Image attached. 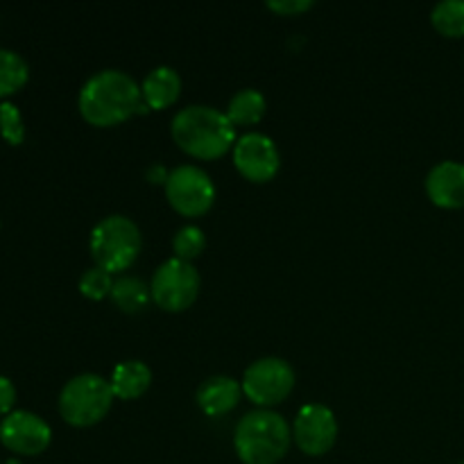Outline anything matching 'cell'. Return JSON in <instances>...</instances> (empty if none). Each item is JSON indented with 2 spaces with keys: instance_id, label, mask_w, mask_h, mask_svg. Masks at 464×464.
Listing matches in <instances>:
<instances>
[{
  "instance_id": "12",
  "label": "cell",
  "mask_w": 464,
  "mask_h": 464,
  "mask_svg": "<svg viewBox=\"0 0 464 464\" xmlns=\"http://www.w3.org/2000/svg\"><path fill=\"white\" fill-rule=\"evenodd\" d=\"M426 195L440 208H464V163L440 161L426 175Z\"/></svg>"
},
{
  "instance_id": "21",
  "label": "cell",
  "mask_w": 464,
  "mask_h": 464,
  "mask_svg": "<svg viewBox=\"0 0 464 464\" xmlns=\"http://www.w3.org/2000/svg\"><path fill=\"white\" fill-rule=\"evenodd\" d=\"M113 281H116L113 275H109L102 267H89V270L82 272L80 276V293L84 295V297L100 302V299L104 297H111Z\"/></svg>"
},
{
  "instance_id": "20",
  "label": "cell",
  "mask_w": 464,
  "mask_h": 464,
  "mask_svg": "<svg viewBox=\"0 0 464 464\" xmlns=\"http://www.w3.org/2000/svg\"><path fill=\"white\" fill-rule=\"evenodd\" d=\"M204 247H207V236L198 225L181 227L172 236V252H175V258H181V261L193 263L204 252Z\"/></svg>"
},
{
  "instance_id": "1",
  "label": "cell",
  "mask_w": 464,
  "mask_h": 464,
  "mask_svg": "<svg viewBox=\"0 0 464 464\" xmlns=\"http://www.w3.org/2000/svg\"><path fill=\"white\" fill-rule=\"evenodd\" d=\"M82 118L93 127H113L148 111L140 84L121 68H104L84 82L77 95Z\"/></svg>"
},
{
  "instance_id": "24",
  "label": "cell",
  "mask_w": 464,
  "mask_h": 464,
  "mask_svg": "<svg viewBox=\"0 0 464 464\" xmlns=\"http://www.w3.org/2000/svg\"><path fill=\"white\" fill-rule=\"evenodd\" d=\"M14 403H16V388H14L12 379L0 376V417H7L14 412Z\"/></svg>"
},
{
  "instance_id": "19",
  "label": "cell",
  "mask_w": 464,
  "mask_h": 464,
  "mask_svg": "<svg viewBox=\"0 0 464 464\" xmlns=\"http://www.w3.org/2000/svg\"><path fill=\"white\" fill-rule=\"evenodd\" d=\"M430 23L444 36H464V0H440L430 9Z\"/></svg>"
},
{
  "instance_id": "14",
  "label": "cell",
  "mask_w": 464,
  "mask_h": 464,
  "mask_svg": "<svg viewBox=\"0 0 464 464\" xmlns=\"http://www.w3.org/2000/svg\"><path fill=\"white\" fill-rule=\"evenodd\" d=\"M140 93L148 109H168L179 100L181 77L172 66H157L140 82Z\"/></svg>"
},
{
  "instance_id": "4",
  "label": "cell",
  "mask_w": 464,
  "mask_h": 464,
  "mask_svg": "<svg viewBox=\"0 0 464 464\" xmlns=\"http://www.w3.org/2000/svg\"><path fill=\"white\" fill-rule=\"evenodd\" d=\"M89 249L95 266L107 270L109 275H121L130 270L139 258L143 249V236L131 218L113 213L95 222L91 229Z\"/></svg>"
},
{
  "instance_id": "16",
  "label": "cell",
  "mask_w": 464,
  "mask_h": 464,
  "mask_svg": "<svg viewBox=\"0 0 464 464\" xmlns=\"http://www.w3.org/2000/svg\"><path fill=\"white\" fill-rule=\"evenodd\" d=\"M267 100L258 89H240L227 104V116L234 127L258 125L266 116Z\"/></svg>"
},
{
  "instance_id": "25",
  "label": "cell",
  "mask_w": 464,
  "mask_h": 464,
  "mask_svg": "<svg viewBox=\"0 0 464 464\" xmlns=\"http://www.w3.org/2000/svg\"><path fill=\"white\" fill-rule=\"evenodd\" d=\"M168 175H170V170H166V168H163L161 163H154V166H150L148 170H145V177H148V179L152 181V184H163V186H166Z\"/></svg>"
},
{
  "instance_id": "22",
  "label": "cell",
  "mask_w": 464,
  "mask_h": 464,
  "mask_svg": "<svg viewBox=\"0 0 464 464\" xmlns=\"http://www.w3.org/2000/svg\"><path fill=\"white\" fill-rule=\"evenodd\" d=\"M0 136L9 145H21L25 140V122H23L21 109L9 100L0 102Z\"/></svg>"
},
{
  "instance_id": "6",
  "label": "cell",
  "mask_w": 464,
  "mask_h": 464,
  "mask_svg": "<svg viewBox=\"0 0 464 464\" xmlns=\"http://www.w3.org/2000/svg\"><path fill=\"white\" fill-rule=\"evenodd\" d=\"M199 285H202V279L193 263L172 256L154 270L150 293H152V302L163 311L181 313L193 306L199 295Z\"/></svg>"
},
{
  "instance_id": "3",
  "label": "cell",
  "mask_w": 464,
  "mask_h": 464,
  "mask_svg": "<svg viewBox=\"0 0 464 464\" xmlns=\"http://www.w3.org/2000/svg\"><path fill=\"white\" fill-rule=\"evenodd\" d=\"M293 444V426L270 408H258L238 420L234 430L236 456L245 464H276Z\"/></svg>"
},
{
  "instance_id": "9",
  "label": "cell",
  "mask_w": 464,
  "mask_h": 464,
  "mask_svg": "<svg viewBox=\"0 0 464 464\" xmlns=\"http://www.w3.org/2000/svg\"><path fill=\"white\" fill-rule=\"evenodd\" d=\"M293 440L306 456H324L338 440V420L334 411L322 403H306L299 408L293 421Z\"/></svg>"
},
{
  "instance_id": "13",
  "label": "cell",
  "mask_w": 464,
  "mask_h": 464,
  "mask_svg": "<svg viewBox=\"0 0 464 464\" xmlns=\"http://www.w3.org/2000/svg\"><path fill=\"white\" fill-rule=\"evenodd\" d=\"M240 397H243V385L225 374L208 376L207 381H202L198 394H195L199 411L208 417L229 415L240 403Z\"/></svg>"
},
{
  "instance_id": "2",
  "label": "cell",
  "mask_w": 464,
  "mask_h": 464,
  "mask_svg": "<svg viewBox=\"0 0 464 464\" xmlns=\"http://www.w3.org/2000/svg\"><path fill=\"white\" fill-rule=\"evenodd\" d=\"M172 139L195 159H220L236 145V127L227 111H220L208 104H190L172 118Z\"/></svg>"
},
{
  "instance_id": "10",
  "label": "cell",
  "mask_w": 464,
  "mask_h": 464,
  "mask_svg": "<svg viewBox=\"0 0 464 464\" xmlns=\"http://www.w3.org/2000/svg\"><path fill=\"white\" fill-rule=\"evenodd\" d=\"M234 166L245 179L263 181L275 179L281 168V154L275 140L261 131H247L234 145Z\"/></svg>"
},
{
  "instance_id": "23",
  "label": "cell",
  "mask_w": 464,
  "mask_h": 464,
  "mask_svg": "<svg viewBox=\"0 0 464 464\" xmlns=\"http://www.w3.org/2000/svg\"><path fill=\"white\" fill-rule=\"evenodd\" d=\"M266 7L270 12L281 14V16H295V14L308 12L311 7H315L313 0H267Z\"/></svg>"
},
{
  "instance_id": "8",
  "label": "cell",
  "mask_w": 464,
  "mask_h": 464,
  "mask_svg": "<svg viewBox=\"0 0 464 464\" xmlns=\"http://www.w3.org/2000/svg\"><path fill=\"white\" fill-rule=\"evenodd\" d=\"M295 376L293 365L284 358L276 356H266L258 358L256 362L245 370L243 381V394L252 403H256L258 408H270L279 406L284 399L290 397V392L295 390Z\"/></svg>"
},
{
  "instance_id": "5",
  "label": "cell",
  "mask_w": 464,
  "mask_h": 464,
  "mask_svg": "<svg viewBox=\"0 0 464 464\" xmlns=\"http://www.w3.org/2000/svg\"><path fill=\"white\" fill-rule=\"evenodd\" d=\"M111 383L100 374H77L59 392V415L75 429H89L102 421L113 406Z\"/></svg>"
},
{
  "instance_id": "11",
  "label": "cell",
  "mask_w": 464,
  "mask_h": 464,
  "mask_svg": "<svg viewBox=\"0 0 464 464\" xmlns=\"http://www.w3.org/2000/svg\"><path fill=\"white\" fill-rule=\"evenodd\" d=\"M0 442L16 456H39L53 442V429L30 411H14L0 421Z\"/></svg>"
},
{
  "instance_id": "17",
  "label": "cell",
  "mask_w": 464,
  "mask_h": 464,
  "mask_svg": "<svg viewBox=\"0 0 464 464\" xmlns=\"http://www.w3.org/2000/svg\"><path fill=\"white\" fill-rule=\"evenodd\" d=\"M111 299L121 311L125 313H139L143 311L145 306L152 299V293H150V285L145 284L139 276L122 275L113 281L111 288Z\"/></svg>"
},
{
  "instance_id": "26",
  "label": "cell",
  "mask_w": 464,
  "mask_h": 464,
  "mask_svg": "<svg viewBox=\"0 0 464 464\" xmlns=\"http://www.w3.org/2000/svg\"><path fill=\"white\" fill-rule=\"evenodd\" d=\"M460 464H464V460H462V462H460Z\"/></svg>"
},
{
  "instance_id": "7",
  "label": "cell",
  "mask_w": 464,
  "mask_h": 464,
  "mask_svg": "<svg viewBox=\"0 0 464 464\" xmlns=\"http://www.w3.org/2000/svg\"><path fill=\"white\" fill-rule=\"evenodd\" d=\"M163 188L170 207L184 218L204 216L216 204V184L211 175L193 163L172 168Z\"/></svg>"
},
{
  "instance_id": "15",
  "label": "cell",
  "mask_w": 464,
  "mask_h": 464,
  "mask_svg": "<svg viewBox=\"0 0 464 464\" xmlns=\"http://www.w3.org/2000/svg\"><path fill=\"white\" fill-rule=\"evenodd\" d=\"M109 383L116 399L134 401L143 397L152 385V370L143 361H122L113 367Z\"/></svg>"
},
{
  "instance_id": "18",
  "label": "cell",
  "mask_w": 464,
  "mask_h": 464,
  "mask_svg": "<svg viewBox=\"0 0 464 464\" xmlns=\"http://www.w3.org/2000/svg\"><path fill=\"white\" fill-rule=\"evenodd\" d=\"M30 77V66L16 50L0 48V98L16 93Z\"/></svg>"
}]
</instances>
